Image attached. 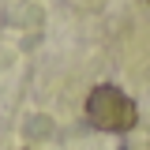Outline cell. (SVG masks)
Here are the masks:
<instances>
[{
    "mask_svg": "<svg viewBox=\"0 0 150 150\" xmlns=\"http://www.w3.org/2000/svg\"><path fill=\"white\" fill-rule=\"evenodd\" d=\"M86 120L98 131H131L139 120V109L120 86H94L86 98Z\"/></svg>",
    "mask_w": 150,
    "mask_h": 150,
    "instance_id": "obj_1",
    "label": "cell"
}]
</instances>
